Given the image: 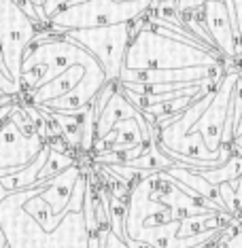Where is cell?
Returning a JSON list of instances; mask_svg holds the SVG:
<instances>
[{"label": "cell", "instance_id": "7c38bea8", "mask_svg": "<svg viewBox=\"0 0 242 248\" xmlns=\"http://www.w3.org/2000/svg\"><path fill=\"white\" fill-rule=\"evenodd\" d=\"M32 2H34V4H43V0H32Z\"/></svg>", "mask_w": 242, "mask_h": 248}, {"label": "cell", "instance_id": "ba28073f", "mask_svg": "<svg viewBox=\"0 0 242 248\" xmlns=\"http://www.w3.org/2000/svg\"><path fill=\"white\" fill-rule=\"evenodd\" d=\"M236 13V36H238V62L242 60V0H234Z\"/></svg>", "mask_w": 242, "mask_h": 248}, {"label": "cell", "instance_id": "30bf717a", "mask_svg": "<svg viewBox=\"0 0 242 248\" xmlns=\"http://www.w3.org/2000/svg\"><path fill=\"white\" fill-rule=\"evenodd\" d=\"M206 0H178V13H191V11H198Z\"/></svg>", "mask_w": 242, "mask_h": 248}, {"label": "cell", "instance_id": "9c48e42d", "mask_svg": "<svg viewBox=\"0 0 242 248\" xmlns=\"http://www.w3.org/2000/svg\"><path fill=\"white\" fill-rule=\"evenodd\" d=\"M72 2H77V0H45L43 2V13H45V17H51V15L55 13V11H60L62 7H66V4H72Z\"/></svg>", "mask_w": 242, "mask_h": 248}, {"label": "cell", "instance_id": "4fadbf2b", "mask_svg": "<svg viewBox=\"0 0 242 248\" xmlns=\"http://www.w3.org/2000/svg\"><path fill=\"white\" fill-rule=\"evenodd\" d=\"M4 95H7V93H4V92H2V89H0V98H4Z\"/></svg>", "mask_w": 242, "mask_h": 248}, {"label": "cell", "instance_id": "5b68a950", "mask_svg": "<svg viewBox=\"0 0 242 248\" xmlns=\"http://www.w3.org/2000/svg\"><path fill=\"white\" fill-rule=\"evenodd\" d=\"M49 151H51V149H49V146H45L32 163H26L24 168H19V170L13 172V174H4V176H0V185H2L9 193L36 187V185H38V174H41V170L45 168V163H47Z\"/></svg>", "mask_w": 242, "mask_h": 248}, {"label": "cell", "instance_id": "5bb4252c", "mask_svg": "<svg viewBox=\"0 0 242 248\" xmlns=\"http://www.w3.org/2000/svg\"><path fill=\"white\" fill-rule=\"evenodd\" d=\"M238 64H240V66H242V60H240V62H238Z\"/></svg>", "mask_w": 242, "mask_h": 248}, {"label": "cell", "instance_id": "6da1fadb", "mask_svg": "<svg viewBox=\"0 0 242 248\" xmlns=\"http://www.w3.org/2000/svg\"><path fill=\"white\" fill-rule=\"evenodd\" d=\"M194 66H227V58L204 45L189 41L172 28L151 24L132 38L126 53L128 70L151 68H194Z\"/></svg>", "mask_w": 242, "mask_h": 248}, {"label": "cell", "instance_id": "8992f818", "mask_svg": "<svg viewBox=\"0 0 242 248\" xmlns=\"http://www.w3.org/2000/svg\"><path fill=\"white\" fill-rule=\"evenodd\" d=\"M70 166H72V157L51 149V151H49V157H47V163H45V168L41 170V174H38V183H45V180L58 176V174H62L64 170H68Z\"/></svg>", "mask_w": 242, "mask_h": 248}, {"label": "cell", "instance_id": "52a82bcc", "mask_svg": "<svg viewBox=\"0 0 242 248\" xmlns=\"http://www.w3.org/2000/svg\"><path fill=\"white\" fill-rule=\"evenodd\" d=\"M223 248H242V225L236 221L221 233Z\"/></svg>", "mask_w": 242, "mask_h": 248}, {"label": "cell", "instance_id": "7a4b0ae2", "mask_svg": "<svg viewBox=\"0 0 242 248\" xmlns=\"http://www.w3.org/2000/svg\"><path fill=\"white\" fill-rule=\"evenodd\" d=\"M153 2L155 0H77L55 11L45 26L58 32H68L128 24L149 13Z\"/></svg>", "mask_w": 242, "mask_h": 248}, {"label": "cell", "instance_id": "8fae6325", "mask_svg": "<svg viewBox=\"0 0 242 248\" xmlns=\"http://www.w3.org/2000/svg\"><path fill=\"white\" fill-rule=\"evenodd\" d=\"M234 151H236V153H240L242 155V127H240V132H238V136H236L234 138Z\"/></svg>", "mask_w": 242, "mask_h": 248}, {"label": "cell", "instance_id": "277c9868", "mask_svg": "<svg viewBox=\"0 0 242 248\" xmlns=\"http://www.w3.org/2000/svg\"><path fill=\"white\" fill-rule=\"evenodd\" d=\"M198 15L202 26L215 41V47L227 60L238 62V38H236L232 15H229L225 0H206L198 9Z\"/></svg>", "mask_w": 242, "mask_h": 248}, {"label": "cell", "instance_id": "3957f363", "mask_svg": "<svg viewBox=\"0 0 242 248\" xmlns=\"http://www.w3.org/2000/svg\"><path fill=\"white\" fill-rule=\"evenodd\" d=\"M145 24H147V17L143 15L136 21H128V24L87 28V30H68L66 36L83 45L102 64L109 81H119L123 64H126L128 47H130L132 38L145 28Z\"/></svg>", "mask_w": 242, "mask_h": 248}]
</instances>
